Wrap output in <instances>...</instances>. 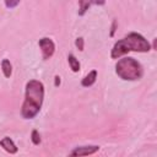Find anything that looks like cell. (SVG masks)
<instances>
[{"label":"cell","mask_w":157,"mask_h":157,"mask_svg":"<svg viewBox=\"0 0 157 157\" xmlns=\"http://www.w3.org/2000/svg\"><path fill=\"white\" fill-rule=\"evenodd\" d=\"M44 99V85L38 80H29L26 83L25 101L21 107L23 119H33L42 108Z\"/></svg>","instance_id":"cell-1"},{"label":"cell","mask_w":157,"mask_h":157,"mask_svg":"<svg viewBox=\"0 0 157 157\" xmlns=\"http://www.w3.org/2000/svg\"><path fill=\"white\" fill-rule=\"evenodd\" d=\"M151 50V44L148 40L140 33L131 32L124 38L117 40L112 48L110 58L112 59H120L123 55L128 54L129 52H137V53H147Z\"/></svg>","instance_id":"cell-2"},{"label":"cell","mask_w":157,"mask_h":157,"mask_svg":"<svg viewBox=\"0 0 157 157\" xmlns=\"http://www.w3.org/2000/svg\"><path fill=\"white\" fill-rule=\"evenodd\" d=\"M115 74L125 81H136L144 76L142 65L131 56H124L115 64Z\"/></svg>","instance_id":"cell-3"},{"label":"cell","mask_w":157,"mask_h":157,"mask_svg":"<svg viewBox=\"0 0 157 157\" xmlns=\"http://www.w3.org/2000/svg\"><path fill=\"white\" fill-rule=\"evenodd\" d=\"M38 45L40 48L42 56H43L44 60H48L54 55V53H55V43L53 42L52 38H49V37L40 38L39 42H38Z\"/></svg>","instance_id":"cell-4"},{"label":"cell","mask_w":157,"mask_h":157,"mask_svg":"<svg viewBox=\"0 0 157 157\" xmlns=\"http://www.w3.org/2000/svg\"><path fill=\"white\" fill-rule=\"evenodd\" d=\"M99 151V146L98 145H85V146H77L75 148H72L67 157H86V156H91L94 155L96 152Z\"/></svg>","instance_id":"cell-5"},{"label":"cell","mask_w":157,"mask_h":157,"mask_svg":"<svg viewBox=\"0 0 157 157\" xmlns=\"http://www.w3.org/2000/svg\"><path fill=\"white\" fill-rule=\"evenodd\" d=\"M0 146H1L7 153H10V155H15V153H17V151H18V147L15 145V142H13L9 136H5V137H2V139L0 140Z\"/></svg>","instance_id":"cell-6"},{"label":"cell","mask_w":157,"mask_h":157,"mask_svg":"<svg viewBox=\"0 0 157 157\" xmlns=\"http://www.w3.org/2000/svg\"><path fill=\"white\" fill-rule=\"evenodd\" d=\"M97 75H98V72H97V70H91L82 80H81V85L83 86V87H91L94 82H96V80H97Z\"/></svg>","instance_id":"cell-7"},{"label":"cell","mask_w":157,"mask_h":157,"mask_svg":"<svg viewBox=\"0 0 157 157\" xmlns=\"http://www.w3.org/2000/svg\"><path fill=\"white\" fill-rule=\"evenodd\" d=\"M67 61H69V65H70V69H71L72 72H78L80 71V67H81L80 61H78V59L74 54H69Z\"/></svg>","instance_id":"cell-8"},{"label":"cell","mask_w":157,"mask_h":157,"mask_svg":"<svg viewBox=\"0 0 157 157\" xmlns=\"http://www.w3.org/2000/svg\"><path fill=\"white\" fill-rule=\"evenodd\" d=\"M1 71L6 78H9L12 75V65L9 59H2L1 61Z\"/></svg>","instance_id":"cell-9"},{"label":"cell","mask_w":157,"mask_h":157,"mask_svg":"<svg viewBox=\"0 0 157 157\" xmlns=\"http://www.w3.org/2000/svg\"><path fill=\"white\" fill-rule=\"evenodd\" d=\"M80 9H78V16H83L86 13V11L88 10V7L92 5V1H78Z\"/></svg>","instance_id":"cell-10"},{"label":"cell","mask_w":157,"mask_h":157,"mask_svg":"<svg viewBox=\"0 0 157 157\" xmlns=\"http://www.w3.org/2000/svg\"><path fill=\"white\" fill-rule=\"evenodd\" d=\"M31 140H32L33 145H39L40 144L42 139H40V135L38 132V130H36V129L32 130V132H31Z\"/></svg>","instance_id":"cell-11"},{"label":"cell","mask_w":157,"mask_h":157,"mask_svg":"<svg viewBox=\"0 0 157 157\" xmlns=\"http://www.w3.org/2000/svg\"><path fill=\"white\" fill-rule=\"evenodd\" d=\"M75 45H76V48H77L80 52H82L83 48H85V39H83L82 37L76 38V40H75Z\"/></svg>","instance_id":"cell-12"},{"label":"cell","mask_w":157,"mask_h":157,"mask_svg":"<svg viewBox=\"0 0 157 157\" xmlns=\"http://www.w3.org/2000/svg\"><path fill=\"white\" fill-rule=\"evenodd\" d=\"M17 5H20V1H5V6L6 7H9V9H12V7H15V6H17Z\"/></svg>","instance_id":"cell-13"},{"label":"cell","mask_w":157,"mask_h":157,"mask_svg":"<svg viewBox=\"0 0 157 157\" xmlns=\"http://www.w3.org/2000/svg\"><path fill=\"white\" fill-rule=\"evenodd\" d=\"M117 25H118V23H117V21L114 20V21H113V23H112L110 33H109V36H110V37H113V36H114V33H115V29H117Z\"/></svg>","instance_id":"cell-14"},{"label":"cell","mask_w":157,"mask_h":157,"mask_svg":"<svg viewBox=\"0 0 157 157\" xmlns=\"http://www.w3.org/2000/svg\"><path fill=\"white\" fill-rule=\"evenodd\" d=\"M60 82H61V81H60V76H58V75H56V76L54 77V85L58 87V86L60 85Z\"/></svg>","instance_id":"cell-15"}]
</instances>
